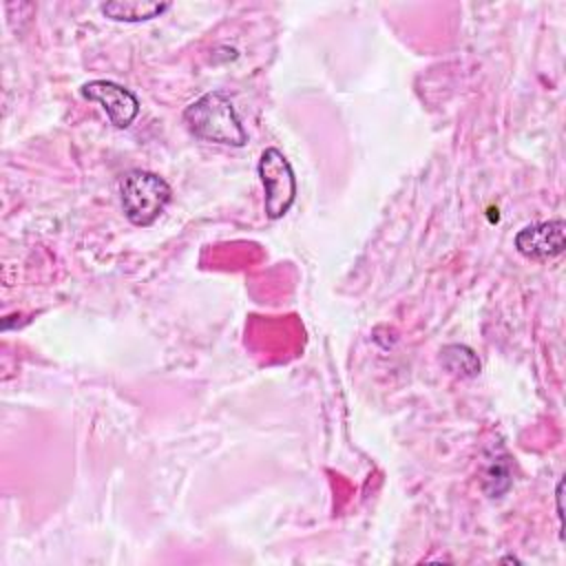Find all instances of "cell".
Returning a JSON list of instances; mask_svg holds the SVG:
<instances>
[{
  "mask_svg": "<svg viewBox=\"0 0 566 566\" xmlns=\"http://www.w3.org/2000/svg\"><path fill=\"white\" fill-rule=\"evenodd\" d=\"M259 177L265 190V214L283 217L296 199V177L279 148H265L259 159Z\"/></svg>",
  "mask_w": 566,
  "mask_h": 566,
  "instance_id": "obj_3",
  "label": "cell"
},
{
  "mask_svg": "<svg viewBox=\"0 0 566 566\" xmlns=\"http://www.w3.org/2000/svg\"><path fill=\"white\" fill-rule=\"evenodd\" d=\"M184 122L195 137L206 142L237 148L248 142V133L241 126L232 102L221 91H210L186 106Z\"/></svg>",
  "mask_w": 566,
  "mask_h": 566,
  "instance_id": "obj_1",
  "label": "cell"
},
{
  "mask_svg": "<svg viewBox=\"0 0 566 566\" xmlns=\"http://www.w3.org/2000/svg\"><path fill=\"white\" fill-rule=\"evenodd\" d=\"M170 4L168 2H142V0H119L102 4V13L119 22H144L161 15Z\"/></svg>",
  "mask_w": 566,
  "mask_h": 566,
  "instance_id": "obj_6",
  "label": "cell"
},
{
  "mask_svg": "<svg viewBox=\"0 0 566 566\" xmlns=\"http://www.w3.org/2000/svg\"><path fill=\"white\" fill-rule=\"evenodd\" d=\"M564 228L566 226L562 219L526 226L515 234V248L526 259H553L564 252Z\"/></svg>",
  "mask_w": 566,
  "mask_h": 566,
  "instance_id": "obj_5",
  "label": "cell"
},
{
  "mask_svg": "<svg viewBox=\"0 0 566 566\" xmlns=\"http://www.w3.org/2000/svg\"><path fill=\"white\" fill-rule=\"evenodd\" d=\"M442 365L462 378H473L480 374V360L467 345H447L442 349Z\"/></svg>",
  "mask_w": 566,
  "mask_h": 566,
  "instance_id": "obj_7",
  "label": "cell"
},
{
  "mask_svg": "<svg viewBox=\"0 0 566 566\" xmlns=\"http://www.w3.org/2000/svg\"><path fill=\"white\" fill-rule=\"evenodd\" d=\"M122 208L133 226H150L170 201V186L150 170L133 168L119 179Z\"/></svg>",
  "mask_w": 566,
  "mask_h": 566,
  "instance_id": "obj_2",
  "label": "cell"
},
{
  "mask_svg": "<svg viewBox=\"0 0 566 566\" xmlns=\"http://www.w3.org/2000/svg\"><path fill=\"white\" fill-rule=\"evenodd\" d=\"M82 95L86 99L99 102L115 128H128L139 113V99L128 88L111 80L86 82L82 86Z\"/></svg>",
  "mask_w": 566,
  "mask_h": 566,
  "instance_id": "obj_4",
  "label": "cell"
}]
</instances>
